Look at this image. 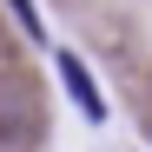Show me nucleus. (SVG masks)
<instances>
[{
  "mask_svg": "<svg viewBox=\"0 0 152 152\" xmlns=\"http://www.w3.org/2000/svg\"><path fill=\"white\" fill-rule=\"evenodd\" d=\"M53 66H60V80H66V93H73V106H80L93 126L106 119V99H99V86H93V73L80 66V53H53Z\"/></svg>",
  "mask_w": 152,
  "mask_h": 152,
  "instance_id": "f257e3e1",
  "label": "nucleus"
},
{
  "mask_svg": "<svg viewBox=\"0 0 152 152\" xmlns=\"http://www.w3.org/2000/svg\"><path fill=\"white\" fill-rule=\"evenodd\" d=\"M7 7H13V20H20V27H27L33 40H46V20L33 13V0H7Z\"/></svg>",
  "mask_w": 152,
  "mask_h": 152,
  "instance_id": "f03ea898",
  "label": "nucleus"
}]
</instances>
